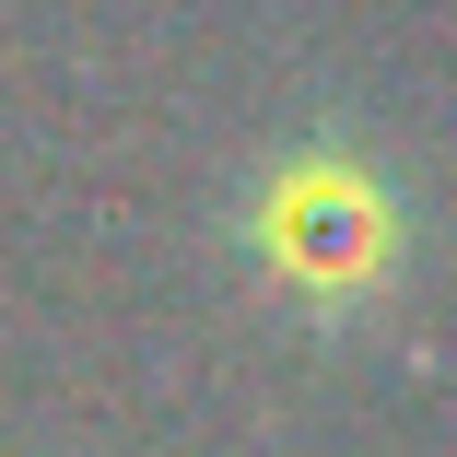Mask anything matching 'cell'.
Here are the masks:
<instances>
[{"instance_id":"cell-1","label":"cell","mask_w":457,"mask_h":457,"mask_svg":"<svg viewBox=\"0 0 457 457\" xmlns=\"http://www.w3.org/2000/svg\"><path fill=\"white\" fill-rule=\"evenodd\" d=\"M246 246H258V270H270L282 294H305V305L340 317L352 294L387 282V258H399V212H387V188H376L363 164L305 153V164H270Z\"/></svg>"}]
</instances>
